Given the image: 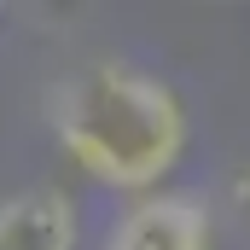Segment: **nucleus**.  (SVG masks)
<instances>
[{
    "mask_svg": "<svg viewBox=\"0 0 250 250\" xmlns=\"http://www.w3.org/2000/svg\"><path fill=\"white\" fill-rule=\"evenodd\" d=\"M53 134L93 181L117 192L157 187L187 151V105L134 64H93L53 99Z\"/></svg>",
    "mask_w": 250,
    "mask_h": 250,
    "instance_id": "obj_1",
    "label": "nucleus"
},
{
    "mask_svg": "<svg viewBox=\"0 0 250 250\" xmlns=\"http://www.w3.org/2000/svg\"><path fill=\"white\" fill-rule=\"evenodd\" d=\"M105 250H209V209L192 192H151L117 215Z\"/></svg>",
    "mask_w": 250,
    "mask_h": 250,
    "instance_id": "obj_2",
    "label": "nucleus"
},
{
    "mask_svg": "<svg viewBox=\"0 0 250 250\" xmlns=\"http://www.w3.org/2000/svg\"><path fill=\"white\" fill-rule=\"evenodd\" d=\"M0 250H76V204L59 187H29L0 204Z\"/></svg>",
    "mask_w": 250,
    "mask_h": 250,
    "instance_id": "obj_3",
    "label": "nucleus"
}]
</instances>
